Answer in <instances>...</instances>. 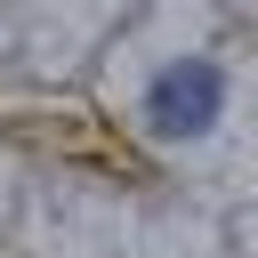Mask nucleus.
I'll return each mask as SVG.
<instances>
[{"label":"nucleus","instance_id":"obj_1","mask_svg":"<svg viewBox=\"0 0 258 258\" xmlns=\"http://www.w3.org/2000/svg\"><path fill=\"white\" fill-rule=\"evenodd\" d=\"M218 105H226V73H218L210 56H177V64L153 73V89H145L153 137H202V129L218 121Z\"/></svg>","mask_w":258,"mask_h":258}]
</instances>
